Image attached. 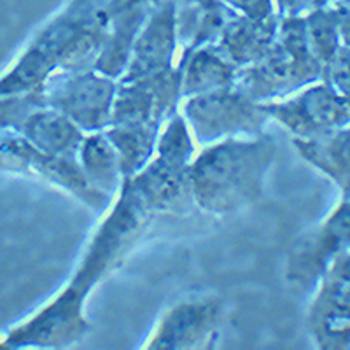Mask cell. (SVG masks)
I'll use <instances>...</instances> for the list:
<instances>
[{
    "mask_svg": "<svg viewBox=\"0 0 350 350\" xmlns=\"http://www.w3.org/2000/svg\"><path fill=\"white\" fill-rule=\"evenodd\" d=\"M84 177L95 189L114 196L124 183L120 154L105 135V131H95L84 137L77 154Z\"/></svg>",
    "mask_w": 350,
    "mask_h": 350,
    "instance_id": "22",
    "label": "cell"
},
{
    "mask_svg": "<svg viewBox=\"0 0 350 350\" xmlns=\"http://www.w3.org/2000/svg\"><path fill=\"white\" fill-rule=\"evenodd\" d=\"M321 282H350V243L331 261Z\"/></svg>",
    "mask_w": 350,
    "mask_h": 350,
    "instance_id": "29",
    "label": "cell"
},
{
    "mask_svg": "<svg viewBox=\"0 0 350 350\" xmlns=\"http://www.w3.org/2000/svg\"><path fill=\"white\" fill-rule=\"evenodd\" d=\"M128 180L152 214L175 208L187 196H193L189 167H179L158 156H152L151 161Z\"/></svg>",
    "mask_w": 350,
    "mask_h": 350,
    "instance_id": "17",
    "label": "cell"
},
{
    "mask_svg": "<svg viewBox=\"0 0 350 350\" xmlns=\"http://www.w3.org/2000/svg\"><path fill=\"white\" fill-rule=\"evenodd\" d=\"M159 124H111L105 135L120 154L124 179L139 174L152 159L159 137Z\"/></svg>",
    "mask_w": 350,
    "mask_h": 350,
    "instance_id": "23",
    "label": "cell"
},
{
    "mask_svg": "<svg viewBox=\"0 0 350 350\" xmlns=\"http://www.w3.org/2000/svg\"><path fill=\"white\" fill-rule=\"evenodd\" d=\"M180 70H183V96H195L235 88L240 67L228 60L215 44H211L184 56Z\"/></svg>",
    "mask_w": 350,
    "mask_h": 350,
    "instance_id": "20",
    "label": "cell"
},
{
    "mask_svg": "<svg viewBox=\"0 0 350 350\" xmlns=\"http://www.w3.org/2000/svg\"><path fill=\"white\" fill-rule=\"evenodd\" d=\"M333 8L336 11V18H338L342 44L347 46V48H350V2H338Z\"/></svg>",
    "mask_w": 350,
    "mask_h": 350,
    "instance_id": "30",
    "label": "cell"
},
{
    "mask_svg": "<svg viewBox=\"0 0 350 350\" xmlns=\"http://www.w3.org/2000/svg\"><path fill=\"white\" fill-rule=\"evenodd\" d=\"M340 2H350V0H340Z\"/></svg>",
    "mask_w": 350,
    "mask_h": 350,
    "instance_id": "31",
    "label": "cell"
},
{
    "mask_svg": "<svg viewBox=\"0 0 350 350\" xmlns=\"http://www.w3.org/2000/svg\"><path fill=\"white\" fill-rule=\"evenodd\" d=\"M324 65L312 53L305 18H282L271 51L239 70L235 88L247 96L268 102L293 95L323 79Z\"/></svg>",
    "mask_w": 350,
    "mask_h": 350,
    "instance_id": "2",
    "label": "cell"
},
{
    "mask_svg": "<svg viewBox=\"0 0 350 350\" xmlns=\"http://www.w3.org/2000/svg\"><path fill=\"white\" fill-rule=\"evenodd\" d=\"M265 107L295 139H323L350 124V107L324 79L286 102H265Z\"/></svg>",
    "mask_w": 350,
    "mask_h": 350,
    "instance_id": "8",
    "label": "cell"
},
{
    "mask_svg": "<svg viewBox=\"0 0 350 350\" xmlns=\"http://www.w3.org/2000/svg\"><path fill=\"white\" fill-rule=\"evenodd\" d=\"M277 33L279 21L273 16L268 20H249L245 16H237L228 25L215 46L228 60L242 68L265 58L275 46Z\"/></svg>",
    "mask_w": 350,
    "mask_h": 350,
    "instance_id": "18",
    "label": "cell"
},
{
    "mask_svg": "<svg viewBox=\"0 0 350 350\" xmlns=\"http://www.w3.org/2000/svg\"><path fill=\"white\" fill-rule=\"evenodd\" d=\"M306 327L321 349H350V282L319 284Z\"/></svg>",
    "mask_w": 350,
    "mask_h": 350,
    "instance_id": "14",
    "label": "cell"
},
{
    "mask_svg": "<svg viewBox=\"0 0 350 350\" xmlns=\"http://www.w3.org/2000/svg\"><path fill=\"white\" fill-rule=\"evenodd\" d=\"M46 102L68 116L88 133L104 131L111 124L118 79L95 68L83 72L56 70L42 86Z\"/></svg>",
    "mask_w": 350,
    "mask_h": 350,
    "instance_id": "6",
    "label": "cell"
},
{
    "mask_svg": "<svg viewBox=\"0 0 350 350\" xmlns=\"http://www.w3.org/2000/svg\"><path fill=\"white\" fill-rule=\"evenodd\" d=\"M151 215L152 212L133 189L130 180L124 179L120 189V200L96 230L76 275L68 284L88 296L105 275L120 267L124 256L142 235L144 228L148 226Z\"/></svg>",
    "mask_w": 350,
    "mask_h": 350,
    "instance_id": "4",
    "label": "cell"
},
{
    "mask_svg": "<svg viewBox=\"0 0 350 350\" xmlns=\"http://www.w3.org/2000/svg\"><path fill=\"white\" fill-rule=\"evenodd\" d=\"M323 79L334 88V92L338 93L350 107V48L343 46L331 58L329 64L324 65Z\"/></svg>",
    "mask_w": 350,
    "mask_h": 350,
    "instance_id": "26",
    "label": "cell"
},
{
    "mask_svg": "<svg viewBox=\"0 0 350 350\" xmlns=\"http://www.w3.org/2000/svg\"><path fill=\"white\" fill-rule=\"evenodd\" d=\"M149 5H133L111 16L107 39L95 64V70L120 81L130 65L133 44L148 21Z\"/></svg>",
    "mask_w": 350,
    "mask_h": 350,
    "instance_id": "19",
    "label": "cell"
},
{
    "mask_svg": "<svg viewBox=\"0 0 350 350\" xmlns=\"http://www.w3.org/2000/svg\"><path fill=\"white\" fill-rule=\"evenodd\" d=\"M228 4L249 20H268L273 16L271 0H228Z\"/></svg>",
    "mask_w": 350,
    "mask_h": 350,
    "instance_id": "27",
    "label": "cell"
},
{
    "mask_svg": "<svg viewBox=\"0 0 350 350\" xmlns=\"http://www.w3.org/2000/svg\"><path fill=\"white\" fill-rule=\"evenodd\" d=\"M271 137L224 139L212 144L189 167L193 200L212 214H228L258 200L273 163Z\"/></svg>",
    "mask_w": 350,
    "mask_h": 350,
    "instance_id": "1",
    "label": "cell"
},
{
    "mask_svg": "<svg viewBox=\"0 0 350 350\" xmlns=\"http://www.w3.org/2000/svg\"><path fill=\"white\" fill-rule=\"evenodd\" d=\"M350 243V198L343 196L321 226L305 237L287 258L286 279L301 291H314L326 270Z\"/></svg>",
    "mask_w": 350,
    "mask_h": 350,
    "instance_id": "10",
    "label": "cell"
},
{
    "mask_svg": "<svg viewBox=\"0 0 350 350\" xmlns=\"http://www.w3.org/2000/svg\"><path fill=\"white\" fill-rule=\"evenodd\" d=\"M175 11L177 4L168 2L156 8L148 18L133 44L130 65L120 81H135L174 67L175 49L179 44Z\"/></svg>",
    "mask_w": 350,
    "mask_h": 350,
    "instance_id": "13",
    "label": "cell"
},
{
    "mask_svg": "<svg viewBox=\"0 0 350 350\" xmlns=\"http://www.w3.org/2000/svg\"><path fill=\"white\" fill-rule=\"evenodd\" d=\"M2 168L37 175L40 179L64 187L95 212H104L112 200L111 195L98 191L88 183L77 158H64L39 151L11 130H4L2 135Z\"/></svg>",
    "mask_w": 350,
    "mask_h": 350,
    "instance_id": "7",
    "label": "cell"
},
{
    "mask_svg": "<svg viewBox=\"0 0 350 350\" xmlns=\"http://www.w3.org/2000/svg\"><path fill=\"white\" fill-rule=\"evenodd\" d=\"M86 295L68 284L64 293L56 296L48 306H44L30 321L12 329L5 336L4 349H60L79 342L92 323L84 315Z\"/></svg>",
    "mask_w": 350,
    "mask_h": 350,
    "instance_id": "9",
    "label": "cell"
},
{
    "mask_svg": "<svg viewBox=\"0 0 350 350\" xmlns=\"http://www.w3.org/2000/svg\"><path fill=\"white\" fill-rule=\"evenodd\" d=\"M235 18V9L224 5L221 0H187L177 5L175 27L184 56L202 46L217 44Z\"/></svg>",
    "mask_w": 350,
    "mask_h": 350,
    "instance_id": "16",
    "label": "cell"
},
{
    "mask_svg": "<svg viewBox=\"0 0 350 350\" xmlns=\"http://www.w3.org/2000/svg\"><path fill=\"white\" fill-rule=\"evenodd\" d=\"M189 130L191 128L183 116L174 112L167 120L163 131L159 133L154 156L179 167H191L195 146Z\"/></svg>",
    "mask_w": 350,
    "mask_h": 350,
    "instance_id": "25",
    "label": "cell"
},
{
    "mask_svg": "<svg viewBox=\"0 0 350 350\" xmlns=\"http://www.w3.org/2000/svg\"><path fill=\"white\" fill-rule=\"evenodd\" d=\"M4 130L18 133L39 151L64 158H77L84 140L83 130L68 116L51 105L33 109Z\"/></svg>",
    "mask_w": 350,
    "mask_h": 350,
    "instance_id": "15",
    "label": "cell"
},
{
    "mask_svg": "<svg viewBox=\"0 0 350 350\" xmlns=\"http://www.w3.org/2000/svg\"><path fill=\"white\" fill-rule=\"evenodd\" d=\"M329 0H277L280 18H299L327 5Z\"/></svg>",
    "mask_w": 350,
    "mask_h": 350,
    "instance_id": "28",
    "label": "cell"
},
{
    "mask_svg": "<svg viewBox=\"0 0 350 350\" xmlns=\"http://www.w3.org/2000/svg\"><path fill=\"white\" fill-rule=\"evenodd\" d=\"M223 319V301L217 298L193 299L172 306L161 317L148 349H196L214 338Z\"/></svg>",
    "mask_w": 350,
    "mask_h": 350,
    "instance_id": "12",
    "label": "cell"
},
{
    "mask_svg": "<svg viewBox=\"0 0 350 350\" xmlns=\"http://www.w3.org/2000/svg\"><path fill=\"white\" fill-rule=\"evenodd\" d=\"M105 8L104 0H74L60 16L44 28L14 67L2 77V96L42 88L51 74L58 70L72 42Z\"/></svg>",
    "mask_w": 350,
    "mask_h": 350,
    "instance_id": "3",
    "label": "cell"
},
{
    "mask_svg": "<svg viewBox=\"0 0 350 350\" xmlns=\"http://www.w3.org/2000/svg\"><path fill=\"white\" fill-rule=\"evenodd\" d=\"M306 36L310 49L319 62L323 65L329 64L340 49L343 48L342 37H340L338 18L334 8H319L306 14Z\"/></svg>",
    "mask_w": 350,
    "mask_h": 350,
    "instance_id": "24",
    "label": "cell"
},
{
    "mask_svg": "<svg viewBox=\"0 0 350 350\" xmlns=\"http://www.w3.org/2000/svg\"><path fill=\"white\" fill-rule=\"evenodd\" d=\"M293 144L312 167L327 175L342 195L350 198V124L323 139H295Z\"/></svg>",
    "mask_w": 350,
    "mask_h": 350,
    "instance_id": "21",
    "label": "cell"
},
{
    "mask_svg": "<svg viewBox=\"0 0 350 350\" xmlns=\"http://www.w3.org/2000/svg\"><path fill=\"white\" fill-rule=\"evenodd\" d=\"M180 96H183L180 65L135 81H118L111 124H159L161 126L175 112Z\"/></svg>",
    "mask_w": 350,
    "mask_h": 350,
    "instance_id": "11",
    "label": "cell"
},
{
    "mask_svg": "<svg viewBox=\"0 0 350 350\" xmlns=\"http://www.w3.org/2000/svg\"><path fill=\"white\" fill-rule=\"evenodd\" d=\"M183 109L193 135L202 144L258 137L270 120L265 102L247 96L237 88L187 96Z\"/></svg>",
    "mask_w": 350,
    "mask_h": 350,
    "instance_id": "5",
    "label": "cell"
}]
</instances>
